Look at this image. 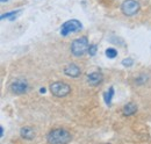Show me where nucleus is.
<instances>
[{"label":"nucleus","instance_id":"1","mask_svg":"<svg viewBox=\"0 0 151 144\" xmlns=\"http://www.w3.org/2000/svg\"><path fill=\"white\" fill-rule=\"evenodd\" d=\"M49 144H69L72 140L71 134L64 128L52 129L47 136Z\"/></svg>","mask_w":151,"mask_h":144},{"label":"nucleus","instance_id":"2","mask_svg":"<svg viewBox=\"0 0 151 144\" xmlns=\"http://www.w3.org/2000/svg\"><path fill=\"white\" fill-rule=\"evenodd\" d=\"M88 40L86 36H83V37H79V38H76L75 41L71 43V54L76 56V57H80L84 54L87 53L88 50Z\"/></svg>","mask_w":151,"mask_h":144},{"label":"nucleus","instance_id":"3","mask_svg":"<svg viewBox=\"0 0 151 144\" xmlns=\"http://www.w3.org/2000/svg\"><path fill=\"white\" fill-rule=\"evenodd\" d=\"M49 89L51 94L57 98H64L71 92V86L64 81H55L49 86Z\"/></svg>","mask_w":151,"mask_h":144},{"label":"nucleus","instance_id":"4","mask_svg":"<svg viewBox=\"0 0 151 144\" xmlns=\"http://www.w3.org/2000/svg\"><path fill=\"white\" fill-rule=\"evenodd\" d=\"M83 28L80 21L72 19V20H69V21H65L62 27H60V35L62 36H68L71 33H76V32H79L80 29Z\"/></svg>","mask_w":151,"mask_h":144},{"label":"nucleus","instance_id":"5","mask_svg":"<svg viewBox=\"0 0 151 144\" xmlns=\"http://www.w3.org/2000/svg\"><path fill=\"white\" fill-rule=\"evenodd\" d=\"M141 6L136 0H124L121 4V12L126 17H132L138 13Z\"/></svg>","mask_w":151,"mask_h":144},{"label":"nucleus","instance_id":"6","mask_svg":"<svg viewBox=\"0 0 151 144\" xmlns=\"http://www.w3.org/2000/svg\"><path fill=\"white\" fill-rule=\"evenodd\" d=\"M9 89H11V91H12L14 94L21 95V94H24V93L28 91L29 85H28V83H27L26 79H23V78H18V79H15V80H13V81L11 83Z\"/></svg>","mask_w":151,"mask_h":144},{"label":"nucleus","instance_id":"7","mask_svg":"<svg viewBox=\"0 0 151 144\" xmlns=\"http://www.w3.org/2000/svg\"><path fill=\"white\" fill-rule=\"evenodd\" d=\"M104 81V74L100 71L92 72L87 76V83L91 86H98Z\"/></svg>","mask_w":151,"mask_h":144},{"label":"nucleus","instance_id":"8","mask_svg":"<svg viewBox=\"0 0 151 144\" xmlns=\"http://www.w3.org/2000/svg\"><path fill=\"white\" fill-rule=\"evenodd\" d=\"M80 68L76 64H69L68 66L64 68V74L68 76V77H71V78H77L80 76Z\"/></svg>","mask_w":151,"mask_h":144},{"label":"nucleus","instance_id":"9","mask_svg":"<svg viewBox=\"0 0 151 144\" xmlns=\"http://www.w3.org/2000/svg\"><path fill=\"white\" fill-rule=\"evenodd\" d=\"M20 135L22 138L24 140H33L35 137V130L30 127H23L21 130H20Z\"/></svg>","mask_w":151,"mask_h":144},{"label":"nucleus","instance_id":"10","mask_svg":"<svg viewBox=\"0 0 151 144\" xmlns=\"http://www.w3.org/2000/svg\"><path fill=\"white\" fill-rule=\"evenodd\" d=\"M136 112H137V106H136L134 102L127 104V105L123 107V110H122V113H123L124 116H132Z\"/></svg>","mask_w":151,"mask_h":144},{"label":"nucleus","instance_id":"11","mask_svg":"<svg viewBox=\"0 0 151 144\" xmlns=\"http://www.w3.org/2000/svg\"><path fill=\"white\" fill-rule=\"evenodd\" d=\"M113 96H114V89L113 87H109L107 92H105V93H104V99H105V102H106V105H107V106H111Z\"/></svg>","mask_w":151,"mask_h":144},{"label":"nucleus","instance_id":"12","mask_svg":"<svg viewBox=\"0 0 151 144\" xmlns=\"http://www.w3.org/2000/svg\"><path fill=\"white\" fill-rule=\"evenodd\" d=\"M22 12V9H17V11H12V12H8V13H5V14H2L1 17H0V19L1 20H4V19H9V20H14L15 19V17H17V14H19V13H21Z\"/></svg>","mask_w":151,"mask_h":144},{"label":"nucleus","instance_id":"13","mask_svg":"<svg viewBox=\"0 0 151 144\" xmlns=\"http://www.w3.org/2000/svg\"><path fill=\"white\" fill-rule=\"evenodd\" d=\"M106 56L108 57V58H111V59H114L116 56H117V51L114 49V48H108L107 50H106Z\"/></svg>","mask_w":151,"mask_h":144},{"label":"nucleus","instance_id":"14","mask_svg":"<svg viewBox=\"0 0 151 144\" xmlns=\"http://www.w3.org/2000/svg\"><path fill=\"white\" fill-rule=\"evenodd\" d=\"M122 65L123 66H126V68H130L134 65V60H132V58H124L123 60H122Z\"/></svg>","mask_w":151,"mask_h":144},{"label":"nucleus","instance_id":"15","mask_svg":"<svg viewBox=\"0 0 151 144\" xmlns=\"http://www.w3.org/2000/svg\"><path fill=\"white\" fill-rule=\"evenodd\" d=\"M96 49H98V47L95 44H90L88 50H87V54L90 55V56H94L96 54Z\"/></svg>","mask_w":151,"mask_h":144},{"label":"nucleus","instance_id":"16","mask_svg":"<svg viewBox=\"0 0 151 144\" xmlns=\"http://www.w3.org/2000/svg\"><path fill=\"white\" fill-rule=\"evenodd\" d=\"M136 84H143V83H145L147 81V77L145 76H141V77H138V78H136Z\"/></svg>","mask_w":151,"mask_h":144},{"label":"nucleus","instance_id":"17","mask_svg":"<svg viewBox=\"0 0 151 144\" xmlns=\"http://www.w3.org/2000/svg\"><path fill=\"white\" fill-rule=\"evenodd\" d=\"M2 136H4V128L1 127V137H2Z\"/></svg>","mask_w":151,"mask_h":144},{"label":"nucleus","instance_id":"18","mask_svg":"<svg viewBox=\"0 0 151 144\" xmlns=\"http://www.w3.org/2000/svg\"><path fill=\"white\" fill-rule=\"evenodd\" d=\"M44 92H45V89H44V87H43V89H41V93H44Z\"/></svg>","mask_w":151,"mask_h":144},{"label":"nucleus","instance_id":"19","mask_svg":"<svg viewBox=\"0 0 151 144\" xmlns=\"http://www.w3.org/2000/svg\"><path fill=\"white\" fill-rule=\"evenodd\" d=\"M1 2H6V1H8V0H0Z\"/></svg>","mask_w":151,"mask_h":144}]
</instances>
